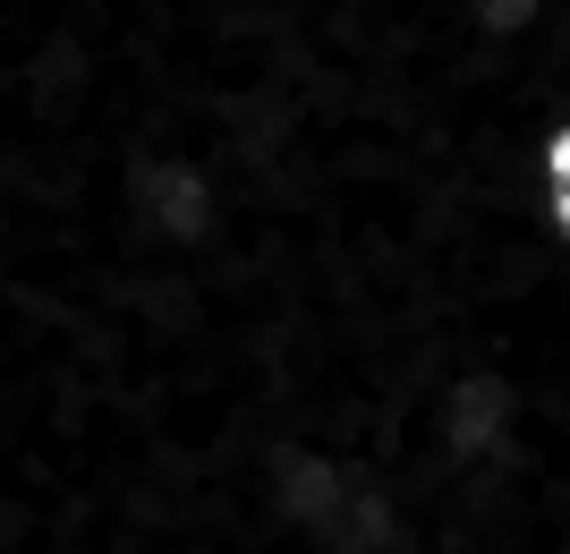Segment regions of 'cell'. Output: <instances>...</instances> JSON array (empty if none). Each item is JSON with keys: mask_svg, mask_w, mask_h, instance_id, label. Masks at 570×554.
Returning <instances> with one entry per match:
<instances>
[{"mask_svg": "<svg viewBox=\"0 0 570 554\" xmlns=\"http://www.w3.org/2000/svg\"><path fill=\"white\" fill-rule=\"evenodd\" d=\"M537 205H546V231L570 247V128L537 145Z\"/></svg>", "mask_w": 570, "mask_h": 554, "instance_id": "1", "label": "cell"}]
</instances>
